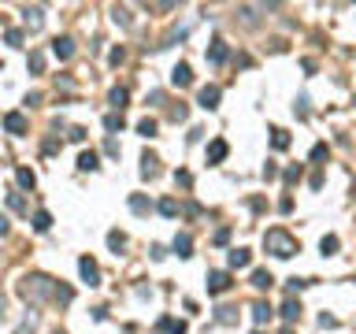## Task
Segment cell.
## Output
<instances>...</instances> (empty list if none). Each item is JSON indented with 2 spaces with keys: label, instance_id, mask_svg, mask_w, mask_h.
Returning a JSON list of instances; mask_svg holds the SVG:
<instances>
[{
  "label": "cell",
  "instance_id": "cell-20",
  "mask_svg": "<svg viewBox=\"0 0 356 334\" xmlns=\"http://www.w3.org/2000/svg\"><path fill=\"white\" fill-rule=\"evenodd\" d=\"M23 15H26V26H30V30H37V26L45 23V15H41V8H26Z\"/></svg>",
  "mask_w": 356,
  "mask_h": 334
},
{
  "label": "cell",
  "instance_id": "cell-1",
  "mask_svg": "<svg viewBox=\"0 0 356 334\" xmlns=\"http://www.w3.org/2000/svg\"><path fill=\"white\" fill-rule=\"evenodd\" d=\"M264 249L271 252V257H278V260H289L293 252H301V242H297V238H293L289 230L271 227V230L264 234Z\"/></svg>",
  "mask_w": 356,
  "mask_h": 334
},
{
  "label": "cell",
  "instance_id": "cell-26",
  "mask_svg": "<svg viewBox=\"0 0 356 334\" xmlns=\"http://www.w3.org/2000/svg\"><path fill=\"white\" fill-rule=\"evenodd\" d=\"M127 97H130L127 89H112V97H108V101L115 104V111H122V108H127Z\"/></svg>",
  "mask_w": 356,
  "mask_h": 334
},
{
  "label": "cell",
  "instance_id": "cell-40",
  "mask_svg": "<svg viewBox=\"0 0 356 334\" xmlns=\"http://www.w3.org/2000/svg\"><path fill=\"white\" fill-rule=\"evenodd\" d=\"M286 182H301V167H289L286 171Z\"/></svg>",
  "mask_w": 356,
  "mask_h": 334
},
{
  "label": "cell",
  "instance_id": "cell-18",
  "mask_svg": "<svg viewBox=\"0 0 356 334\" xmlns=\"http://www.w3.org/2000/svg\"><path fill=\"white\" fill-rule=\"evenodd\" d=\"M130 208H134L137 215H149V212H152V201H145L141 193H134V197H130Z\"/></svg>",
  "mask_w": 356,
  "mask_h": 334
},
{
  "label": "cell",
  "instance_id": "cell-38",
  "mask_svg": "<svg viewBox=\"0 0 356 334\" xmlns=\"http://www.w3.org/2000/svg\"><path fill=\"white\" fill-rule=\"evenodd\" d=\"M286 286H289V293H297V290H304V286H308V282H304V279H289Z\"/></svg>",
  "mask_w": 356,
  "mask_h": 334
},
{
  "label": "cell",
  "instance_id": "cell-19",
  "mask_svg": "<svg viewBox=\"0 0 356 334\" xmlns=\"http://www.w3.org/2000/svg\"><path fill=\"white\" fill-rule=\"evenodd\" d=\"M108 249H112V252H122V249H127V234L112 230V234H108Z\"/></svg>",
  "mask_w": 356,
  "mask_h": 334
},
{
  "label": "cell",
  "instance_id": "cell-28",
  "mask_svg": "<svg viewBox=\"0 0 356 334\" xmlns=\"http://www.w3.org/2000/svg\"><path fill=\"white\" fill-rule=\"evenodd\" d=\"M8 208L23 215V212H26V201H23V193H8Z\"/></svg>",
  "mask_w": 356,
  "mask_h": 334
},
{
  "label": "cell",
  "instance_id": "cell-9",
  "mask_svg": "<svg viewBox=\"0 0 356 334\" xmlns=\"http://www.w3.org/2000/svg\"><path fill=\"white\" fill-rule=\"evenodd\" d=\"M52 56H56V60H71V56H74V41H71V37H56V41H52Z\"/></svg>",
  "mask_w": 356,
  "mask_h": 334
},
{
  "label": "cell",
  "instance_id": "cell-16",
  "mask_svg": "<svg viewBox=\"0 0 356 334\" xmlns=\"http://www.w3.org/2000/svg\"><path fill=\"white\" fill-rule=\"evenodd\" d=\"M253 286H256V290H271V286H275L271 271H264V267H256V271H253Z\"/></svg>",
  "mask_w": 356,
  "mask_h": 334
},
{
  "label": "cell",
  "instance_id": "cell-25",
  "mask_svg": "<svg viewBox=\"0 0 356 334\" xmlns=\"http://www.w3.org/2000/svg\"><path fill=\"white\" fill-rule=\"evenodd\" d=\"M137 134H141V137H156V119H141V123H137Z\"/></svg>",
  "mask_w": 356,
  "mask_h": 334
},
{
  "label": "cell",
  "instance_id": "cell-14",
  "mask_svg": "<svg viewBox=\"0 0 356 334\" xmlns=\"http://www.w3.org/2000/svg\"><path fill=\"white\" fill-rule=\"evenodd\" d=\"M271 316H275V312H271V305H267V301H256V305H253V320H256L260 327H264V323L271 320Z\"/></svg>",
  "mask_w": 356,
  "mask_h": 334
},
{
  "label": "cell",
  "instance_id": "cell-23",
  "mask_svg": "<svg viewBox=\"0 0 356 334\" xmlns=\"http://www.w3.org/2000/svg\"><path fill=\"white\" fill-rule=\"evenodd\" d=\"M156 164H160L156 156H145V160H141V174H145V179H156V171H160Z\"/></svg>",
  "mask_w": 356,
  "mask_h": 334
},
{
  "label": "cell",
  "instance_id": "cell-6",
  "mask_svg": "<svg viewBox=\"0 0 356 334\" xmlns=\"http://www.w3.org/2000/svg\"><path fill=\"white\" fill-rule=\"evenodd\" d=\"M26 115H23V111H8V115H4V130L8 134H26Z\"/></svg>",
  "mask_w": 356,
  "mask_h": 334
},
{
  "label": "cell",
  "instance_id": "cell-37",
  "mask_svg": "<svg viewBox=\"0 0 356 334\" xmlns=\"http://www.w3.org/2000/svg\"><path fill=\"white\" fill-rule=\"evenodd\" d=\"M312 160H316V164L327 160V145H316V149H312Z\"/></svg>",
  "mask_w": 356,
  "mask_h": 334
},
{
  "label": "cell",
  "instance_id": "cell-29",
  "mask_svg": "<svg viewBox=\"0 0 356 334\" xmlns=\"http://www.w3.org/2000/svg\"><path fill=\"white\" fill-rule=\"evenodd\" d=\"M34 182H37L34 171H30V167H19V186H23V189H34Z\"/></svg>",
  "mask_w": 356,
  "mask_h": 334
},
{
  "label": "cell",
  "instance_id": "cell-10",
  "mask_svg": "<svg viewBox=\"0 0 356 334\" xmlns=\"http://www.w3.org/2000/svg\"><path fill=\"white\" fill-rule=\"evenodd\" d=\"M171 82H175V86H190V82H193V71H190V63H175V71H171Z\"/></svg>",
  "mask_w": 356,
  "mask_h": 334
},
{
  "label": "cell",
  "instance_id": "cell-44",
  "mask_svg": "<svg viewBox=\"0 0 356 334\" xmlns=\"http://www.w3.org/2000/svg\"><path fill=\"white\" fill-rule=\"evenodd\" d=\"M52 334H64V330H52Z\"/></svg>",
  "mask_w": 356,
  "mask_h": 334
},
{
  "label": "cell",
  "instance_id": "cell-45",
  "mask_svg": "<svg viewBox=\"0 0 356 334\" xmlns=\"http://www.w3.org/2000/svg\"><path fill=\"white\" fill-rule=\"evenodd\" d=\"M256 334H260V330H256Z\"/></svg>",
  "mask_w": 356,
  "mask_h": 334
},
{
  "label": "cell",
  "instance_id": "cell-4",
  "mask_svg": "<svg viewBox=\"0 0 356 334\" xmlns=\"http://www.w3.org/2000/svg\"><path fill=\"white\" fill-rule=\"evenodd\" d=\"M230 286H234L230 282V271H212L208 275V293H226Z\"/></svg>",
  "mask_w": 356,
  "mask_h": 334
},
{
  "label": "cell",
  "instance_id": "cell-39",
  "mask_svg": "<svg viewBox=\"0 0 356 334\" xmlns=\"http://www.w3.org/2000/svg\"><path fill=\"white\" fill-rule=\"evenodd\" d=\"M104 152H108V156H119V141H112V137H108V145H104Z\"/></svg>",
  "mask_w": 356,
  "mask_h": 334
},
{
  "label": "cell",
  "instance_id": "cell-34",
  "mask_svg": "<svg viewBox=\"0 0 356 334\" xmlns=\"http://www.w3.org/2000/svg\"><path fill=\"white\" fill-rule=\"evenodd\" d=\"M115 23L119 26H130V11L127 8H115Z\"/></svg>",
  "mask_w": 356,
  "mask_h": 334
},
{
  "label": "cell",
  "instance_id": "cell-12",
  "mask_svg": "<svg viewBox=\"0 0 356 334\" xmlns=\"http://www.w3.org/2000/svg\"><path fill=\"white\" fill-rule=\"evenodd\" d=\"M249 249H230V257H226V264L230 267H234V271H238V267H249Z\"/></svg>",
  "mask_w": 356,
  "mask_h": 334
},
{
  "label": "cell",
  "instance_id": "cell-7",
  "mask_svg": "<svg viewBox=\"0 0 356 334\" xmlns=\"http://www.w3.org/2000/svg\"><path fill=\"white\" fill-rule=\"evenodd\" d=\"M226 56H230L226 41H223V37H215V41H212V49H208V63H215V67H219V63H226Z\"/></svg>",
  "mask_w": 356,
  "mask_h": 334
},
{
  "label": "cell",
  "instance_id": "cell-17",
  "mask_svg": "<svg viewBox=\"0 0 356 334\" xmlns=\"http://www.w3.org/2000/svg\"><path fill=\"white\" fill-rule=\"evenodd\" d=\"M97 167H100V160H97V152H93V149L78 156V171H97Z\"/></svg>",
  "mask_w": 356,
  "mask_h": 334
},
{
  "label": "cell",
  "instance_id": "cell-2",
  "mask_svg": "<svg viewBox=\"0 0 356 334\" xmlns=\"http://www.w3.org/2000/svg\"><path fill=\"white\" fill-rule=\"evenodd\" d=\"M19 293H23L26 301H30V297H34V301H45L49 293H56V286H52L49 279H45V275H30V279H23Z\"/></svg>",
  "mask_w": 356,
  "mask_h": 334
},
{
  "label": "cell",
  "instance_id": "cell-21",
  "mask_svg": "<svg viewBox=\"0 0 356 334\" xmlns=\"http://www.w3.org/2000/svg\"><path fill=\"white\" fill-rule=\"evenodd\" d=\"M319 249H323V257H334V252H338V238H334V234H323Z\"/></svg>",
  "mask_w": 356,
  "mask_h": 334
},
{
  "label": "cell",
  "instance_id": "cell-27",
  "mask_svg": "<svg viewBox=\"0 0 356 334\" xmlns=\"http://www.w3.org/2000/svg\"><path fill=\"white\" fill-rule=\"evenodd\" d=\"M271 145H275V149H286V145H289V134L275 126V130H271Z\"/></svg>",
  "mask_w": 356,
  "mask_h": 334
},
{
  "label": "cell",
  "instance_id": "cell-22",
  "mask_svg": "<svg viewBox=\"0 0 356 334\" xmlns=\"http://www.w3.org/2000/svg\"><path fill=\"white\" fill-rule=\"evenodd\" d=\"M215 320H219V323H234V320H238V308H230V305L215 308Z\"/></svg>",
  "mask_w": 356,
  "mask_h": 334
},
{
  "label": "cell",
  "instance_id": "cell-36",
  "mask_svg": "<svg viewBox=\"0 0 356 334\" xmlns=\"http://www.w3.org/2000/svg\"><path fill=\"white\" fill-rule=\"evenodd\" d=\"M175 182H178V186H190L193 174H190V171H175Z\"/></svg>",
  "mask_w": 356,
  "mask_h": 334
},
{
  "label": "cell",
  "instance_id": "cell-32",
  "mask_svg": "<svg viewBox=\"0 0 356 334\" xmlns=\"http://www.w3.org/2000/svg\"><path fill=\"white\" fill-rule=\"evenodd\" d=\"M30 71H34V74L45 71V56H41V52H30Z\"/></svg>",
  "mask_w": 356,
  "mask_h": 334
},
{
  "label": "cell",
  "instance_id": "cell-24",
  "mask_svg": "<svg viewBox=\"0 0 356 334\" xmlns=\"http://www.w3.org/2000/svg\"><path fill=\"white\" fill-rule=\"evenodd\" d=\"M49 227H52V215H49V212H37V215H34V230H37V234H45Z\"/></svg>",
  "mask_w": 356,
  "mask_h": 334
},
{
  "label": "cell",
  "instance_id": "cell-31",
  "mask_svg": "<svg viewBox=\"0 0 356 334\" xmlns=\"http://www.w3.org/2000/svg\"><path fill=\"white\" fill-rule=\"evenodd\" d=\"M160 330H171V334H185V323H175V320H160Z\"/></svg>",
  "mask_w": 356,
  "mask_h": 334
},
{
  "label": "cell",
  "instance_id": "cell-42",
  "mask_svg": "<svg viewBox=\"0 0 356 334\" xmlns=\"http://www.w3.org/2000/svg\"><path fill=\"white\" fill-rule=\"evenodd\" d=\"M0 316H4V297H0Z\"/></svg>",
  "mask_w": 356,
  "mask_h": 334
},
{
  "label": "cell",
  "instance_id": "cell-3",
  "mask_svg": "<svg viewBox=\"0 0 356 334\" xmlns=\"http://www.w3.org/2000/svg\"><path fill=\"white\" fill-rule=\"evenodd\" d=\"M78 271H82V279H86L89 286H100V267H97V260L82 257V260H78Z\"/></svg>",
  "mask_w": 356,
  "mask_h": 334
},
{
  "label": "cell",
  "instance_id": "cell-5",
  "mask_svg": "<svg viewBox=\"0 0 356 334\" xmlns=\"http://www.w3.org/2000/svg\"><path fill=\"white\" fill-rule=\"evenodd\" d=\"M219 97H223L219 86H204V89H200V108H204V111H215V108H219Z\"/></svg>",
  "mask_w": 356,
  "mask_h": 334
},
{
  "label": "cell",
  "instance_id": "cell-35",
  "mask_svg": "<svg viewBox=\"0 0 356 334\" xmlns=\"http://www.w3.org/2000/svg\"><path fill=\"white\" fill-rule=\"evenodd\" d=\"M4 41H8V45H23V30H8Z\"/></svg>",
  "mask_w": 356,
  "mask_h": 334
},
{
  "label": "cell",
  "instance_id": "cell-13",
  "mask_svg": "<svg viewBox=\"0 0 356 334\" xmlns=\"http://www.w3.org/2000/svg\"><path fill=\"white\" fill-rule=\"evenodd\" d=\"M282 320H286V323H297V320H301V301H297V297H289L286 305H282Z\"/></svg>",
  "mask_w": 356,
  "mask_h": 334
},
{
  "label": "cell",
  "instance_id": "cell-11",
  "mask_svg": "<svg viewBox=\"0 0 356 334\" xmlns=\"http://www.w3.org/2000/svg\"><path fill=\"white\" fill-rule=\"evenodd\" d=\"M171 249L178 252V257H193V238L185 234V230H182V234H175V245H171Z\"/></svg>",
  "mask_w": 356,
  "mask_h": 334
},
{
  "label": "cell",
  "instance_id": "cell-30",
  "mask_svg": "<svg viewBox=\"0 0 356 334\" xmlns=\"http://www.w3.org/2000/svg\"><path fill=\"white\" fill-rule=\"evenodd\" d=\"M160 212H163V215H178V201H175V197H163V201H160Z\"/></svg>",
  "mask_w": 356,
  "mask_h": 334
},
{
  "label": "cell",
  "instance_id": "cell-43",
  "mask_svg": "<svg viewBox=\"0 0 356 334\" xmlns=\"http://www.w3.org/2000/svg\"><path fill=\"white\" fill-rule=\"evenodd\" d=\"M282 334H293V330H289V327H286V330H282Z\"/></svg>",
  "mask_w": 356,
  "mask_h": 334
},
{
  "label": "cell",
  "instance_id": "cell-33",
  "mask_svg": "<svg viewBox=\"0 0 356 334\" xmlns=\"http://www.w3.org/2000/svg\"><path fill=\"white\" fill-rule=\"evenodd\" d=\"M52 297H59V301H64V305H67V301L74 297V290H71V286H56V293Z\"/></svg>",
  "mask_w": 356,
  "mask_h": 334
},
{
  "label": "cell",
  "instance_id": "cell-41",
  "mask_svg": "<svg viewBox=\"0 0 356 334\" xmlns=\"http://www.w3.org/2000/svg\"><path fill=\"white\" fill-rule=\"evenodd\" d=\"M8 230H11V223H8V215H0V238H4Z\"/></svg>",
  "mask_w": 356,
  "mask_h": 334
},
{
  "label": "cell",
  "instance_id": "cell-15",
  "mask_svg": "<svg viewBox=\"0 0 356 334\" xmlns=\"http://www.w3.org/2000/svg\"><path fill=\"white\" fill-rule=\"evenodd\" d=\"M122 126H127V119H122V111H112V115H104V130H108V134H119Z\"/></svg>",
  "mask_w": 356,
  "mask_h": 334
},
{
  "label": "cell",
  "instance_id": "cell-8",
  "mask_svg": "<svg viewBox=\"0 0 356 334\" xmlns=\"http://www.w3.org/2000/svg\"><path fill=\"white\" fill-rule=\"evenodd\" d=\"M226 152H230V145H226L223 137H215L212 145H208V164H223V160H226Z\"/></svg>",
  "mask_w": 356,
  "mask_h": 334
}]
</instances>
